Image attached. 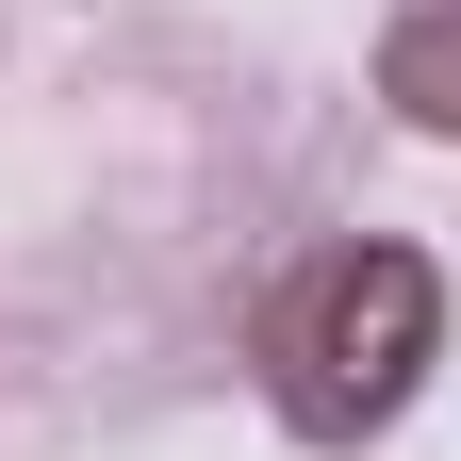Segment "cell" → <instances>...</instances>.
I'll return each instance as SVG.
<instances>
[{
	"label": "cell",
	"mask_w": 461,
	"mask_h": 461,
	"mask_svg": "<svg viewBox=\"0 0 461 461\" xmlns=\"http://www.w3.org/2000/svg\"><path fill=\"white\" fill-rule=\"evenodd\" d=\"M445 363V264L412 230H313L248 280V395L297 445H379Z\"/></svg>",
	"instance_id": "6da1fadb"
},
{
	"label": "cell",
	"mask_w": 461,
	"mask_h": 461,
	"mask_svg": "<svg viewBox=\"0 0 461 461\" xmlns=\"http://www.w3.org/2000/svg\"><path fill=\"white\" fill-rule=\"evenodd\" d=\"M379 99H395V132L461 149V0H395L379 17Z\"/></svg>",
	"instance_id": "7a4b0ae2"
}]
</instances>
